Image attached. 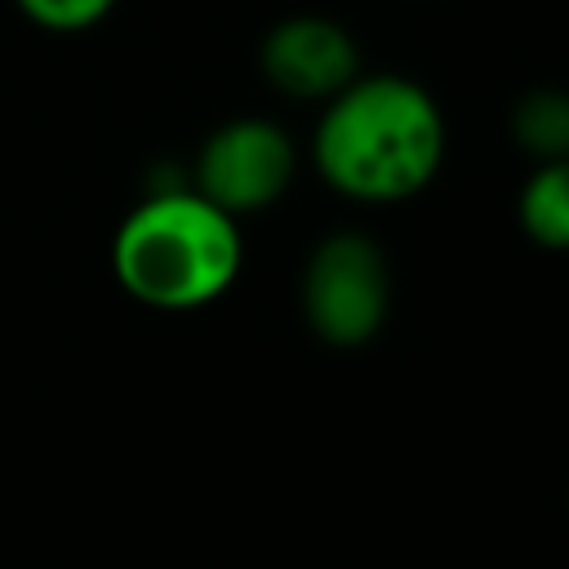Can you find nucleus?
I'll return each mask as SVG.
<instances>
[{"instance_id":"obj_6","label":"nucleus","mask_w":569,"mask_h":569,"mask_svg":"<svg viewBox=\"0 0 569 569\" xmlns=\"http://www.w3.org/2000/svg\"><path fill=\"white\" fill-rule=\"evenodd\" d=\"M516 222L529 244L547 253H569V160L533 164L516 196Z\"/></svg>"},{"instance_id":"obj_3","label":"nucleus","mask_w":569,"mask_h":569,"mask_svg":"<svg viewBox=\"0 0 569 569\" xmlns=\"http://www.w3.org/2000/svg\"><path fill=\"white\" fill-rule=\"evenodd\" d=\"M298 307L307 329L338 351L378 338L391 311V267L373 236L329 231L302 262Z\"/></svg>"},{"instance_id":"obj_5","label":"nucleus","mask_w":569,"mask_h":569,"mask_svg":"<svg viewBox=\"0 0 569 569\" xmlns=\"http://www.w3.org/2000/svg\"><path fill=\"white\" fill-rule=\"evenodd\" d=\"M258 67L276 93L298 102H329L360 76V44L342 22L325 13H293L262 36Z\"/></svg>"},{"instance_id":"obj_2","label":"nucleus","mask_w":569,"mask_h":569,"mask_svg":"<svg viewBox=\"0 0 569 569\" xmlns=\"http://www.w3.org/2000/svg\"><path fill=\"white\" fill-rule=\"evenodd\" d=\"M244 267L240 222L191 182L147 191L111 236L116 284L151 311H200Z\"/></svg>"},{"instance_id":"obj_7","label":"nucleus","mask_w":569,"mask_h":569,"mask_svg":"<svg viewBox=\"0 0 569 569\" xmlns=\"http://www.w3.org/2000/svg\"><path fill=\"white\" fill-rule=\"evenodd\" d=\"M507 129H511V142H516L533 164L569 160V89L542 84V89L520 93V98L511 102Z\"/></svg>"},{"instance_id":"obj_1","label":"nucleus","mask_w":569,"mask_h":569,"mask_svg":"<svg viewBox=\"0 0 569 569\" xmlns=\"http://www.w3.org/2000/svg\"><path fill=\"white\" fill-rule=\"evenodd\" d=\"M445 160V111L400 71H360L320 102L311 164L351 204H400L431 187Z\"/></svg>"},{"instance_id":"obj_8","label":"nucleus","mask_w":569,"mask_h":569,"mask_svg":"<svg viewBox=\"0 0 569 569\" xmlns=\"http://www.w3.org/2000/svg\"><path fill=\"white\" fill-rule=\"evenodd\" d=\"M13 4L44 31H84L116 9V0H13Z\"/></svg>"},{"instance_id":"obj_4","label":"nucleus","mask_w":569,"mask_h":569,"mask_svg":"<svg viewBox=\"0 0 569 569\" xmlns=\"http://www.w3.org/2000/svg\"><path fill=\"white\" fill-rule=\"evenodd\" d=\"M298 178V147L284 124L267 116H236L218 124L191 164V187L236 222L271 209Z\"/></svg>"}]
</instances>
